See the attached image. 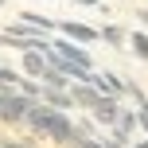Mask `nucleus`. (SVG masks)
Returning <instances> with one entry per match:
<instances>
[{
	"instance_id": "obj_1",
	"label": "nucleus",
	"mask_w": 148,
	"mask_h": 148,
	"mask_svg": "<svg viewBox=\"0 0 148 148\" xmlns=\"http://www.w3.org/2000/svg\"><path fill=\"white\" fill-rule=\"evenodd\" d=\"M23 125L35 136H47V140H55V144H74V133H78V125L66 117V109H51L47 101H31Z\"/></svg>"
},
{
	"instance_id": "obj_2",
	"label": "nucleus",
	"mask_w": 148,
	"mask_h": 148,
	"mask_svg": "<svg viewBox=\"0 0 148 148\" xmlns=\"http://www.w3.org/2000/svg\"><path fill=\"white\" fill-rule=\"evenodd\" d=\"M31 101H39V97H27L20 86H0V121L4 125H20L27 117Z\"/></svg>"
},
{
	"instance_id": "obj_3",
	"label": "nucleus",
	"mask_w": 148,
	"mask_h": 148,
	"mask_svg": "<svg viewBox=\"0 0 148 148\" xmlns=\"http://www.w3.org/2000/svg\"><path fill=\"white\" fill-rule=\"evenodd\" d=\"M55 31H59V35H66V39H74V43H101V31L90 27V23H78V20L55 23Z\"/></svg>"
},
{
	"instance_id": "obj_4",
	"label": "nucleus",
	"mask_w": 148,
	"mask_h": 148,
	"mask_svg": "<svg viewBox=\"0 0 148 148\" xmlns=\"http://www.w3.org/2000/svg\"><path fill=\"white\" fill-rule=\"evenodd\" d=\"M90 113H94V121H97V125H117V117H121V97H113V94H101V97H97V105H94V109H90Z\"/></svg>"
},
{
	"instance_id": "obj_5",
	"label": "nucleus",
	"mask_w": 148,
	"mask_h": 148,
	"mask_svg": "<svg viewBox=\"0 0 148 148\" xmlns=\"http://www.w3.org/2000/svg\"><path fill=\"white\" fill-rule=\"evenodd\" d=\"M51 47L62 55V59H70V62H78V66H90V70H94V59H90V51H86V47H78L74 39H66V35H62V39H51Z\"/></svg>"
},
{
	"instance_id": "obj_6",
	"label": "nucleus",
	"mask_w": 148,
	"mask_h": 148,
	"mask_svg": "<svg viewBox=\"0 0 148 148\" xmlns=\"http://www.w3.org/2000/svg\"><path fill=\"white\" fill-rule=\"evenodd\" d=\"M70 97H74V105H82V109H94L97 105V97H101V90L94 86V82H70Z\"/></svg>"
},
{
	"instance_id": "obj_7",
	"label": "nucleus",
	"mask_w": 148,
	"mask_h": 148,
	"mask_svg": "<svg viewBox=\"0 0 148 148\" xmlns=\"http://www.w3.org/2000/svg\"><path fill=\"white\" fill-rule=\"evenodd\" d=\"M20 70L27 74V78H43L47 74V51H35V47H27L20 59Z\"/></svg>"
},
{
	"instance_id": "obj_8",
	"label": "nucleus",
	"mask_w": 148,
	"mask_h": 148,
	"mask_svg": "<svg viewBox=\"0 0 148 148\" xmlns=\"http://www.w3.org/2000/svg\"><path fill=\"white\" fill-rule=\"evenodd\" d=\"M39 101H47L51 109H74L70 90H59V86H43V90H39Z\"/></svg>"
},
{
	"instance_id": "obj_9",
	"label": "nucleus",
	"mask_w": 148,
	"mask_h": 148,
	"mask_svg": "<svg viewBox=\"0 0 148 148\" xmlns=\"http://www.w3.org/2000/svg\"><path fill=\"white\" fill-rule=\"evenodd\" d=\"M94 86L101 90V94H113V97L129 94V82H121L117 74H97V70H94Z\"/></svg>"
},
{
	"instance_id": "obj_10",
	"label": "nucleus",
	"mask_w": 148,
	"mask_h": 148,
	"mask_svg": "<svg viewBox=\"0 0 148 148\" xmlns=\"http://www.w3.org/2000/svg\"><path fill=\"white\" fill-rule=\"evenodd\" d=\"M97 31H101V43H109V47H125L129 43L125 27H117V23H105V27H97Z\"/></svg>"
},
{
	"instance_id": "obj_11",
	"label": "nucleus",
	"mask_w": 148,
	"mask_h": 148,
	"mask_svg": "<svg viewBox=\"0 0 148 148\" xmlns=\"http://www.w3.org/2000/svg\"><path fill=\"white\" fill-rule=\"evenodd\" d=\"M129 47H133L136 59H144V62H148V35H144V31H133V35H129Z\"/></svg>"
},
{
	"instance_id": "obj_12",
	"label": "nucleus",
	"mask_w": 148,
	"mask_h": 148,
	"mask_svg": "<svg viewBox=\"0 0 148 148\" xmlns=\"http://www.w3.org/2000/svg\"><path fill=\"white\" fill-rule=\"evenodd\" d=\"M20 20H27V23H31V27H39V31H55V23H51V20H47V16H35V12H23V16H20Z\"/></svg>"
},
{
	"instance_id": "obj_13",
	"label": "nucleus",
	"mask_w": 148,
	"mask_h": 148,
	"mask_svg": "<svg viewBox=\"0 0 148 148\" xmlns=\"http://www.w3.org/2000/svg\"><path fill=\"white\" fill-rule=\"evenodd\" d=\"M0 86H20V70H12V66H0Z\"/></svg>"
},
{
	"instance_id": "obj_14",
	"label": "nucleus",
	"mask_w": 148,
	"mask_h": 148,
	"mask_svg": "<svg viewBox=\"0 0 148 148\" xmlns=\"http://www.w3.org/2000/svg\"><path fill=\"white\" fill-rule=\"evenodd\" d=\"M74 148H105V140H97V136H78Z\"/></svg>"
},
{
	"instance_id": "obj_15",
	"label": "nucleus",
	"mask_w": 148,
	"mask_h": 148,
	"mask_svg": "<svg viewBox=\"0 0 148 148\" xmlns=\"http://www.w3.org/2000/svg\"><path fill=\"white\" fill-rule=\"evenodd\" d=\"M136 121H148V97H140V101H136Z\"/></svg>"
},
{
	"instance_id": "obj_16",
	"label": "nucleus",
	"mask_w": 148,
	"mask_h": 148,
	"mask_svg": "<svg viewBox=\"0 0 148 148\" xmlns=\"http://www.w3.org/2000/svg\"><path fill=\"white\" fill-rule=\"evenodd\" d=\"M78 4H86V8H94V4H101V0H78Z\"/></svg>"
},
{
	"instance_id": "obj_17",
	"label": "nucleus",
	"mask_w": 148,
	"mask_h": 148,
	"mask_svg": "<svg viewBox=\"0 0 148 148\" xmlns=\"http://www.w3.org/2000/svg\"><path fill=\"white\" fill-rule=\"evenodd\" d=\"M140 23H148V8H140Z\"/></svg>"
},
{
	"instance_id": "obj_18",
	"label": "nucleus",
	"mask_w": 148,
	"mask_h": 148,
	"mask_svg": "<svg viewBox=\"0 0 148 148\" xmlns=\"http://www.w3.org/2000/svg\"><path fill=\"white\" fill-rule=\"evenodd\" d=\"M133 148H148V136H144V140H136V144H133Z\"/></svg>"
},
{
	"instance_id": "obj_19",
	"label": "nucleus",
	"mask_w": 148,
	"mask_h": 148,
	"mask_svg": "<svg viewBox=\"0 0 148 148\" xmlns=\"http://www.w3.org/2000/svg\"><path fill=\"white\" fill-rule=\"evenodd\" d=\"M0 148H4V144H0Z\"/></svg>"
}]
</instances>
